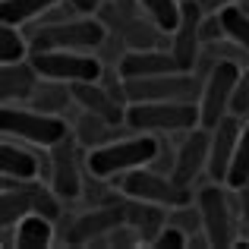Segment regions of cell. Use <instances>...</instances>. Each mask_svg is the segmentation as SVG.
<instances>
[{
	"label": "cell",
	"instance_id": "cell-23",
	"mask_svg": "<svg viewBox=\"0 0 249 249\" xmlns=\"http://www.w3.org/2000/svg\"><path fill=\"white\" fill-rule=\"evenodd\" d=\"M70 101H76V98H73V89L60 85L57 79H54V85H41V82H38L35 95H32V107H35V110H44V114H60Z\"/></svg>",
	"mask_w": 249,
	"mask_h": 249
},
{
	"label": "cell",
	"instance_id": "cell-3",
	"mask_svg": "<svg viewBox=\"0 0 249 249\" xmlns=\"http://www.w3.org/2000/svg\"><path fill=\"white\" fill-rule=\"evenodd\" d=\"M107 29L101 19H60V22H48L38 25L32 32L29 44L32 51H85V48H98L104 41Z\"/></svg>",
	"mask_w": 249,
	"mask_h": 249
},
{
	"label": "cell",
	"instance_id": "cell-33",
	"mask_svg": "<svg viewBox=\"0 0 249 249\" xmlns=\"http://www.w3.org/2000/svg\"><path fill=\"white\" fill-rule=\"evenodd\" d=\"M237 193V205H240V221H243L246 233H249V183H243L240 189H233Z\"/></svg>",
	"mask_w": 249,
	"mask_h": 249
},
{
	"label": "cell",
	"instance_id": "cell-14",
	"mask_svg": "<svg viewBox=\"0 0 249 249\" xmlns=\"http://www.w3.org/2000/svg\"><path fill=\"white\" fill-rule=\"evenodd\" d=\"M51 189L60 199H76L82 193V177L79 167H76V148L70 142V136L63 142H57L54 155H51Z\"/></svg>",
	"mask_w": 249,
	"mask_h": 249
},
{
	"label": "cell",
	"instance_id": "cell-15",
	"mask_svg": "<svg viewBox=\"0 0 249 249\" xmlns=\"http://www.w3.org/2000/svg\"><path fill=\"white\" fill-rule=\"evenodd\" d=\"M177 57L170 51L158 48H145V51H129L120 57V79H139V76H161V73H174Z\"/></svg>",
	"mask_w": 249,
	"mask_h": 249
},
{
	"label": "cell",
	"instance_id": "cell-12",
	"mask_svg": "<svg viewBox=\"0 0 249 249\" xmlns=\"http://www.w3.org/2000/svg\"><path fill=\"white\" fill-rule=\"evenodd\" d=\"M208 145H212V129H205V126L202 129L196 126L193 133L183 139V145L177 148L174 170H170V177H174L180 186H189L202 170H208Z\"/></svg>",
	"mask_w": 249,
	"mask_h": 249
},
{
	"label": "cell",
	"instance_id": "cell-31",
	"mask_svg": "<svg viewBox=\"0 0 249 249\" xmlns=\"http://www.w3.org/2000/svg\"><path fill=\"white\" fill-rule=\"evenodd\" d=\"M170 224L183 227L186 233H199V227H202V212H199V208H193V205L186 202V205H183V212H177L174 218H170Z\"/></svg>",
	"mask_w": 249,
	"mask_h": 249
},
{
	"label": "cell",
	"instance_id": "cell-13",
	"mask_svg": "<svg viewBox=\"0 0 249 249\" xmlns=\"http://www.w3.org/2000/svg\"><path fill=\"white\" fill-rule=\"evenodd\" d=\"M123 202L120 205H101V208H91L89 214H82V218L73 221V227H70L67 233V243L70 246H85V243H95V240L107 237L114 227L123 224Z\"/></svg>",
	"mask_w": 249,
	"mask_h": 249
},
{
	"label": "cell",
	"instance_id": "cell-9",
	"mask_svg": "<svg viewBox=\"0 0 249 249\" xmlns=\"http://www.w3.org/2000/svg\"><path fill=\"white\" fill-rule=\"evenodd\" d=\"M126 101H170V98H189L196 101L199 82L193 73H161V76H139V79H123Z\"/></svg>",
	"mask_w": 249,
	"mask_h": 249
},
{
	"label": "cell",
	"instance_id": "cell-4",
	"mask_svg": "<svg viewBox=\"0 0 249 249\" xmlns=\"http://www.w3.org/2000/svg\"><path fill=\"white\" fill-rule=\"evenodd\" d=\"M0 129H3V136H16V139L41 148H54L57 142H63L70 136L67 120L60 114L22 110V107H10V104L0 110Z\"/></svg>",
	"mask_w": 249,
	"mask_h": 249
},
{
	"label": "cell",
	"instance_id": "cell-7",
	"mask_svg": "<svg viewBox=\"0 0 249 249\" xmlns=\"http://www.w3.org/2000/svg\"><path fill=\"white\" fill-rule=\"evenodd\" d=\"M199 212H202V233L208 243L227 249L237 243V214L240 205H233L231 196L221 186H205L199 193Z\"/></svg>",
	"mask_w": 249,
	"mask_h": 249
},
{
	"label": "cell",
	"instance_id": "cell-27",
	"mask_svg": "<svg viewBox=\"0 0 249 249\" xmlns=\"http://www.w3.org/2000/svg\"><path fill=\"white\" fill-rule=\"evenodd\" d=\"M221 22H224V32L227 38H233L237 44H243L249 51V13L237 3H227L221 6Z\"/></svg>",
	"mask_w": 249,
	"mask_h": 249
},
{
	"label": "cell",
	"instance_id": "cell-24",
	"mask_svg": "<svg viewBox=\"0 0 249 249\" xmlns=\"http://www.w3.org/2000/svg\"><path fill=\"white\" fill-rule=\"evenodd\" d=\"M139 6L152 16V22L161 32H174L183 13V0H139Z\"/></svg>",
	"mask_w": 249,
	"mask_h": 249
},
{
	"label": "cell",
	"instance_id": "cell-28",
	"mask_svg": "<svg viewBox=\"0 0 249 249\" xmlns=\"http://www.w3.org/2000/svg\"><path fill=\"white\" fill-rule=\"evenodd\" d=\"M152 246L155 249H186L189 246V237H186V231L183 227H177V224H167L161 227V233L152 240Z\"/></svg>",
	"mask_w": 249,
	"mask_h": 249
},
{
	"label": "cell",
	"instance_id": "cell-18",
	"mask_svg": "<svg viewBox=\"0 0 249 249\" xmlns=\"http://www.w3.org/2000/svg\"><path fill=\"white\" fill-rule=\"evenodd\" d=\"M123 218H126V224H133L136 231L142 233V240H145V243H152V240L161 233V227L167 224V221H164V205L142 202V199L123 202Z\"/></svg>",
	"mask_w": 249,
	"mask_h": 249
},
{
	"label": "cell",
	"instance_id": "cell-6",
	"mask_svg": "<svg viewBox=\"0 0 249 249\" xmlns=\"http://www.w3.org/2000/svg\"><path fill=\"white\" fill-rule=\"evenodd\" d=\"M120 193L126 199L155 202V205H164V208H183L189 202V186H180L174 177L161 174L155 167L126 170L120 177Z\"/></svg>",
	"mask_w": 249,
	"mask_h": 249
},
{
	"label": "cell",
	"instance_id": "cell-32",
	"mask_svg": "<svg viewBox=\"0 0 249 249\" xmlns=\"http://www.w3.org/2000/svg\"><path fill=\"white\" fill-rule=\"evenodd\" d=\"M199 32H202V44H212V41H218V38H227L224 22H221V13L202 19V29H199Z\"/></svg>",
	"mask_w": 249,
	"mask_h": 249
},
{
	"label": "cell",
	"instance_id": "cell-19",
	"mask_svg": "<svg viewBox=\"0 0 249 249\" xmlns=\"http://www.w3.org/2000/svg\"><path fill=\"white\" fill-rule=\"evenodd\" d=\"M54 243V227L51 218L41 212H29L16 221V246L19 249H48Z\"/></svg>",
	"mask_w": 249,
	"mask_h": 249
},
{
	"label": "cell",
	"instance_id": "cell-26",
	"mask_svg": "<svg viewBox=\"0 0 249 249\" xmlns=\"http://www.w3.org/2000/svg\"><path fill=\"white\" fill-rule=\"evenodd\" d=\"M243 183H249V120L243 123V133H240L237 152H233L231 170H227V186L240 189Z\"/></svg>",
	"mask_w": 249,
	"mask_h": 249
},
{
	"label": "cell",
	"instance_id": "cell-17",
	"mask_svg": "<svg viewBox=\"0 0 249 249\" xmlns=\"http://www.w3.org/2000/svg\"><path fill=\"white\" fill-rule=\"evenodd\" d=\"M70 89H73V98L82 104L85 110H91V114L104 117V120H110V123H123L126 120V110L117 104L114 91L101 89L98 79L95 82H70Z\"/></svg>",
	"mask_w": 249,
	"mask_h": 249
},
{
	"label": "cell",
	"instance_id": "cell-34",
	"mask_svg": "<svg viewBox=\"0 0 249 249\" xmlns=\"http://www.w3.org/2000/svg\"><path fill=\"white\" fill-rule=\"evenodd\" d=\"M70 6H73L76 13H95L98 6H101V0H70Z\"/></svg>",
	"mask_w": 249,
	"mask_h": 249
},
{
	"label": "cell",
	"instance_id": "cell-1",
	"mask_svg": "<svg viewBox=\"0 0 249 249\" xmlns=\"http://www.w3.org/2000/svg\"><path fill=\"white\" fill-rule=\"evenodd\" d=\"M126 123L142 133H180L202 126L199 101L170 98V101H129Z\"/></svg>",
	"mask_w": 249,
	"mask_h": 249
},
{
	"label": "cell",
	"instance_id": "cell-29",
	"mask_svg": "<svg viewBox=\"0 0 249 249\" xmlns=\"http://www.w3.org/2000/svg\"><path fill=\"white\" fill-rule=\"evenodd\" d=\"M126 35H123V38H126V41L129 44H133V51H145V48H155V29H152V25H145V22H136V19H133V22H126Z\"/></svg>",
	"mask_w": 249,
	"mask_h": 249
},
{
	"label": "cell",
	"instance_id": "cell-16",
	"mask_svg": "<svg viewBox=\"0 0 249 249\" xmlns=\"http://www.w3.org/2000/svg\"><path fill=\"white\" fill-rule=\"evenodd\" d=\"M38 70L32 60H16V63H3L0 70V98L3 104L10 101H22V98H32L38 89Z\"/></svg>",
	"mask_w": 249,
	"mask_h": 249
},
{
	"label": "cell",
	"instance_id": "cell-21",
	"mask_svg": "<svg viewBox=\"0 0 249 249\" xmlns=\"http://www.w3.org/2000/svg\"><path fill=\"white\" fill-rule=\"evenodd\" d=\"M54 3L57 0H0V22L22 25V22H29V19L48 13Z\"/></svg>",
	"mask_w": 249,
	"mask_h": 249
},
{
	"label": "cell",
	"instance_id": "cell-5",
	"mask_svg": "<svg viewBox=\"0 0 249 249\" xmlns=\"http://www.w3.org/2000/svg\"><path fill=\"white\" fill-rule=\"evenodd\" d=\"M240 73L243 67L233 60H214L208 70L205 82H202V95H199V114H202V126L212 129L231 114V101L237 91Z\"/></svg>",
	"mask_w": 249,
	"mask_h": 249
},
{
	"label": "cell",
	"instance_id": "cell-22",
	"mask_svg": "<svg viewBox=\"0 0 249 249\" xmlns=\"http://www.w3.org/2000/svg\"><path fill=\"white\" fill-rule=\"evenodd\" d=\"M114 126L117 123H110V120H104V117L85 110L79 117V123H76V142H79V145H89V148H98V145L107 142V136H110Z\"/></svg>",
	"mask_w": 249,
	"mask_h": 249
},
{
	"label": "cell",
	"instance_id": "cell-2",
	"mask_svg": "<svg viewBox=\"0 0 249 249\" xmlns=\"http://www.w3.org/2000/svg\"><path fill=\"white\" fill-rule=\"evenodd\" d=\"M161 142L152 136H136V139H114L89 152V170L91 177H117L136 167H148L158 155Z\"/></svg>",
	"mask_w": 249,
	"mask_h": 249
},
{
	"label": "cell",
	"instance_id": "cell-30",
	"mask_svg": "<svg viewBox=\"0 0 249 249\" xmlns=\"http://www.w3.org/2000/svg\"><path fill=\"white\" fill-rule=\"evenodd\" d=\"M231 114L237 117L249 114V67H243V73H240L237 91H233V101H231Z\"/></svg>",
	"mask_w": 249,
	"mask_h": 249
},
{
	"label": "cell",
	"instance_id": "cell-25",
	"mask_svg": "<svg viewBox=\"0 0 249 249\" xmlns=\"http://www.w3.org/2000/svg\"><path fill=\"white\" fill-rule=\"evenodd\" d=\"M32 51V44L22 38L19 25H10V22H0V60L3 63H16V60H25Z\"/></svg>",
	"mask_w": 249,
	"mask_h": 249
},
{
	"label": "cell",
	"instance_id": "cell-8",
	"mask_svg": "<svg viewBox=\"0 0 249 249\" xmlns=\"http://www.w3.org/2000/svg\"><path fill=\"white\" fill-rule=\"evenodd\" d=\"M29 60L41 73V79L57 82H95L101 79V63L98 57L79 54V51H32Z\"/></svg>",
	"mask_w": 249,
	"mask_h": 249
},
{
	"label": "cell",
	"instance_id": "cell-11",
	"mask_svg": "<svg viewBox=\"0 0 249 249\" xmlns=\"http://www.w3.org/2000/svg\"><path fill=\"white\" fill-rule=\"evenodd\" d=\"M240 117L237 114H227L218 126H212V145H208V177L214 183H227V170H231L233 152H237V142H240Z\"/></svg>",
	"mask_w": 249,
	"mask_h": 249
},
{
	"label": "cell",
	"instance_id": "cell-10",
	"mask_svg": "<svg viewBox=\"0 0 249 249\" xmlns=\"http://www.w3.org/2000/svg\"><path fill=\"white\" fill-rule=\"evenodd\" d=\"M202 3L199 0H183V13L180 22L174 29V44H170V54L177 57V67L183 73H193L199 67L202 57Z\"/></svg>",
	"mask_w": 249,
	"mask_h": 249
},
{
	"label": "cell",
	"instance_id": "cell-20",
	"mask_svg": "<svg viewBox=\"0 0 249 249\" xmlns=\"http://www.w3.org/2000/svg\"><path fill=\"white\" fill-rule=\"evenodd\" d=\"M0 170L6 177H16V180H32L38 174V158L25 148L13 145V142H3L0 148Z\"/></svg>",
	"mask_w": 249,
	"mask_h": 249
}]
</instances>
